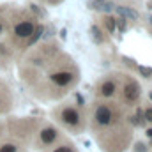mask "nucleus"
Segmentation results:
<instances>
[{
    "instance_id": "a211bd4d",
    "label": "nucleus",
    "mask_w": 152,
    "mask_h": 152,
    "mask_svg": "<svg viewBox=\"0 0 152 152\" xmlns=\"http://www.w3.org/2000/svg\"><path fill=\"white\" fill-rule=\"evenodd\" d=\"M143 147H145L143 143H136V151L138 152H147V149H143Z\"/></svg>"
},
{
    "instance_id": "9d476101",
    "label": "nucleus",
    "mask_w": 152,
    "mask_h": 152,
    "mask_svg": "<svg viewBox=\"0 0 152 152\" xmlns=\"http://www.w3.org/2000/svg\"><path fill=\"white\" fill-rule=\"evenodd\" d=\"M18 151H20V147L16 143H11V142L0 145V152H18Z\"/></svg>"
},
{
    "instance_id": "aec40b11",
    "label": "nucleus",
    "mask_w": 152,
    "mask_h": 152,
    "mask_svg": "<svg viewBox=\"0 0 152 152\" xmlns=\"http://www.w3.org/2000/svg\"><path fill=\"white\" fill-rule=\"evenodd\" d=\"M2 28H4V27H2V23H0V32H2Z\"/></svg>"
},
{
    "instance_id": "9b49d317",
    "label": "nucleus",
    "mask_w": 152,
    "mask_h": 152,
    "mask_svg": "<svg viewBox=\"0 0 152 152\" xmlns=\"http://www.w3.org/2000/svg\"><path fill=\"white\" fill-rule=\"evenodd\" d=\"M42 30H44V28H42V27L39 25L37 28H36V34H32V36H30V41H28V46H30V44H34V42H36V41H37L39 37H41V34H42Z\"/></svg>"
},
{
    "instance_id": "6ab92c4d",
    "label": "nucleus",
    "mask_w": 152,
    "mask_h": 152,
    "mask_svg": "<svg viewBox=\"0 0 152 152\" xmlns=\"http://www.w3.org/2000/svg\"><path fill=\"white\" fill-rule=\"evenodd\" d=\"M145 134H147L149 138H152V127H151V129H147V133H145Z\"/></svg>"
},
{
    "instance_id": "412c9836",
    "label": "nucleus",
    "mask_w": 152,
    "mask_h": 152,
    "mask_svg": "<svg viewBox=\"0 0 152 152\" xmlns=\"http://www.w3.org/2000/svg\"><path fill=\"white\" fill-rule=\"evenodd\" d=\"M149 20H151V23H152V16H151V18H149Z\"/></svg>"
},
{
    "instance_id": "4468645a",
    "label": "nucleus",
    "mask_w": 152,
    "mask_h": 152,
    "mask_svg": "<svg viewBox=\"0 0 152 152\" xmlns=\"http://www.w3.org/2000/svg\"><path fill=\"white\" fill-rule=\"evenodd\" d=\"M106 28H108V32H110V34H113V30H115V18H106Z\"/></svg>"
},
{
    "instance_id": "f8f14e48",
    "label": "nucleus",
    "mask_w": 152,
    "mask_h": 152,
    "mask_svg": "<svg viewBox=\"0 0 152 152\" xmlns=\"http://www.w3.org/2000/svg\"><path fill=\"white\" fill-rule=\"evenodd\" d=\"M51 152H75V149L71 147V145H67V143H62V145H58V147H55Z\"/></svg>"
},
{
    "instance_id": "7ed1b4c3",
    "label": "nucleus",
    "mask_w": 152,
    "mask_h": 152,
    "mask_svg": "<svg viewBox=\"0 0 152 152\" xmlns=\"http://www.w3.org/2000/svg\"><path fill=\"white\" fill-rule=\"evenodd\" d=\"M57 138H58V131H57L55 127H51V126L42 127V129H41V133H39V142H41L44 147L53 145V143L57 142Z\"/></svg>"
},
{
    "instance_id": "20e7f679",
    "label": "nucleus",
    "mask_w": 152,
    "mask_h": 152,
    "mask_svg": "<svg viewBox=\"0 0 152 152\" xmlns=\"http://www.w3.org/2000/svg\"><path fill=\"white\" fill-rule=\"evenodd\" d=\"M50 80L57 85V87H67L69 83H73L75 75L71 71H57V73H51Z\"/></svg>"
},
{
    "instance_id": "f03ea898",
    "label": "nucleus",
    "mask_w": 152,
    "mask_h": 152,
    "mask_svg": "<svg viewBox=\"0 0 152 152\" xmlns=\"http://www.w3.org/2000/svg\"><path fill=\"white\" fill-rule=\"evenodd\" d=\"M60 122H64L69 127H80L81 126V113L73 106H67L60 112Z\"/></svg>"
},
{
    "instance_id": "ddd939ff",
    "label": "nucleus",
    "mask_w": 152,
    "mask_h": 152,
    "mask_svg": "<svg viewBox=\"0 0 152 152\" xmlns=\"http://www.w3.org/2000/svg\"><path fill=\"white\" fill-rule=\"evenodd\" d=\"M97 9L103 11V12H110V11L113 9V4H110V2H103L101 5H97Z\"/></svg>"
},
{
    "instance_id": "2eb2a0df",
    "label": "nucleus",
    "mask_w": 152,
    "mask_h": 152,
    "mask_svg": "<svg viewBox=\"0 0 152 152\" xmlns=\"http://www.w3.org/2000/svg\"><path fill=\"white\" fill-rule=\"evenodd\" d=\"M143 120H147V122L152 124V106H149V108L143 110Z\"/></svg>"
},
{
    "instance_id": "0eeeda50",
    "label": "nucleus",
    "mask_w": 152,
    "mask_h": 152,
    "mask_svg": "<svg viewBox=\"0 0 152 152\" xmlns=\"http://www.w3.org/2000/svg\"><path fill=\"white\" fill-rule=\"evenodd\" d=\"M115 92H117V83L113 80H104L99 85V96H103V97H112Z\"/></svg>"
},
{
    "instance_id": "f257e3e1",
    "label": "nucleus",
    "mask_w": 152,
    "mask_h": 152,
    "mask_svg": "<svg viewBox=\"0 0 152 152\" xmlns=\"http://www.w3.org/2000/svg\"><path fill=\"white\" fill-rule=\"evenodd\" d=\"M113 118H115V113H113V110H112V106H108V104H99L96 108V112H94V122L99 127L112 126Z\"/></svg>"
},
{
    "instance_id": "f3484780",
    "label": "nucleus",
    "mask_w": 152,
    "mask_h": 152,
    "mask_svg": "<svg viewBox=\"0 0 152 152\" xmlns=\"http://www.w3.org/2000/svg\"><path fill=\"white\" fill-rule=\"evenodd\" d=\"M140 73L145 76V78H151L152 75V69H149V67H140Z\"/></svg>"
},
{
    "instance_id": "39448f33",
    "label": "nucleus",
    "mask_w": 152,
    "mask_h": 152,
    "mask_svg": "<svg viewBox=\"0 0 152 152\" xmlns=\"http://www.w3.org/2000/svg\"><path fill=\"white\" fill-rule=\"evenodd\" d=\"M138 97H140V85L136 81L126 83V87H124V99L127 103H134Z\"/></svg>"
},
{
    "instance_id": "dca6fc26",
    "label": "nucleus",
    "mask_w": 152,
    "mask_h": 152,
    "mask_svg": "<svg viewBox=\"0 0 152 152\" xmlns=\"http://www.w3.org/2000/svg\"><path fill=\"white\" fill-rule=\"evenodd\" d=\"M115 25L118 27V30H120V32H126V20H124V18L115 20Z\"/></svg>"
},
{
    "instance_id": "4be33fe9",
    "label": "nucleus",
    "mask_w": 152,
    "mask_h": 152,
    "mask_svg": "<svg viewBox=\"0 0 152 152\" xmlns=\"http://www.w3.org/2000/svg\"><path fill=\"white\" fill-rule=\"evenodd\" d=\"M151 101H152V92H151Z\"/></svg>"
},
{
    "instance_id": "423d86ee",
    "label": "nucleus",
    "mask_w": 152,
    "mask_h": 152,
    "mask_svg": "<svg viewBox=\"0 0 152 152\" xmlns=\"http://www.w3.org/2000/svg\"><path fill=\"white\" fill-rule=\"evenodd\" d=\"M34 34V23L32 21H21L14 27V36L20 39H27Z\"/></svg>"
},
{
    "instance_id": "1a4fd4ad",
    "label": "nucleus",
    "mask_w": 152,
    "mask_h": 152,
    "mask_svg": "<svg viewBox=\"0 0 152 152\" xmlns=\"http://www.w3.org/2000/svg\"><path fill=\"white\" fill-rule=\"evenodd\" d=\"M90 34H92V37H94V41H96V42H103V41H104L101 28H99V27H96V25L90 28Z\"/></svg>"
},
{
    "instance_id": "5701e85b",
    "label": "nucleus",
    "mask_w": 152,
    "mask_h": 152,
    "mask_svg": "<svg viewBox=\"0 0 152 152\" xmlns=\"http://www.w3.org/2000/svg\"><path fill=\"white\" fill-rule=\"evenodd\" d=\"M151 147H152V143H151Z\"/></svg>"
},
{
    "instance_id": "6e6552de",
    "label": "nucleus",
    "mask_w": 152,
    "mask_h": 152,
    "mask_svg": "<svg viewBox=\"0 0 152 152\" xmlns=\"http://www.w3.org/2000/svg\"><path fill=\"white\" fill-rule=\"evenodd\" d=\"M117 12L120 16H126V18H131V20H138V12L129 9V7H117Z\"/></svg>"
}]
</instances>
